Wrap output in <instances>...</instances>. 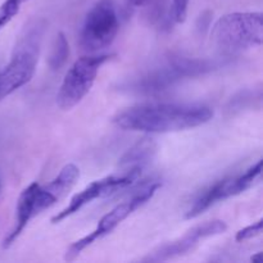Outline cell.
I'll return each mask as SVG.
<instances>
[{"label": "cell", "mask_w": 263, "mask_h": 263, "mask_svg": "<svg viewBox=\"0 0 263 263\" xmlns=\"http://www.w3.org/2000/svg\"><path fill=\"white\" fill-rule=\"evenodd\" d=\"M118 28L120 23L113 0H98L85 17L80 44L87 53H98L112 45Z\"/></svg>", "instance_id": "7"}, {"label": "cell", "mask_w": 263, "mask_h": 263, "mask_svg": "<svg viewBox=\"0 0 263 263\" xmlns=\"http://www.w3.org/2000/svg\"><path fill=\"white\" fill-rule=\"evenodd\" d=\"M159 187H161V182L158 180H151V181L143 182L138 189L134 190L133 194L128 197V199L117 204L110 212L103 216L99 222H98L97 228L89 235L84 236V238L72 243L69 248L67 249L64 259L66 261H74L81 254V252L85 251L87 247H90L97 240L112 233L122 221H125L128 216L133 215L141 205L149 202L154 197V194H156Z\"/></svg>", "instance_id": "4"}, {"label": "cell", "mask_w": 263, "mask_h": 263, "mask_svg": "<svg viewBox=\"0 0 263 263\" xmlns=\"http://www.w3.org/2000/svg\"><path fill=\"white\" fill-rule=\"evenodd\" d=\"M80 177L76 164L68 163L46 185H39L35 197V216L53 207L58 200L66 197Z\"/></svg>", "instance_id": "11"}, {"label": "cell", "mask_w": 263, "mask_h": 263, "mask_svg": "<svg viewBox=\"0 0 263 263\" xmlns=\"http://www.w3.org/2000/svg\"><path fill=\"white\" fill-rule=\"evenodd\" d=\"M156 151L157 144L153 139L143 138L121 157L118 162V171L133 172L140 176L143 170L154 158Z\"/></svg>", "instance_id": "13"}, {"label": "cell", "mask_w": 263, "mask_h": 263, "mask_svg": "<svg viewBox=\"0 0 263 263\" xmlns=\"http://www.w3.org/2000/svg\"><path fill=\"white\" fill-rule=\"evenodd\" d=\"M263 261V254L262 253H257L256 256L252 257V262H257V263H261Z\"/></svg>", "instance_id": "18"}, {"label": "cell", "mask_w": 263, "mask_h": 263, "mask_svg": "<svg viewBox=\"0 0 263 263\" xmlns=\"http://www.w3.org/2000/svg\"><path fill=\"white\" fill-rule=\"evenodd\" d=\"M39 185L40 184H37V182H32V184L28 185V186L21 193L17 202L14 226H13L10 233L5 236L4 241H3V248L4 249H8L9 247H12V244L14 243V241L20 238L21 234L23 233V230H25L26 226L28 225V222H30L33 217H36L35 197Z\"/></svg>", "instance_id": "12"}, {"label": "cell", "mask_w": 263, "mask_h": 263, "mask_svg": "<svg viewBox=\"0 0 263 263\" xmlns=\"http://www.w3.org/2000/svg\"><path fill=\"white\" fill-rule=\"evenodd\" d=\"M139 177L140 176H138L135 174H131V172L117 171L116 174L109 175V176H105L100 180H95L91 184L87 185L85 189H82L81 192L77 193L72 198L71 202L68 203V205L51 218V222H62L63 220L68 218L69 216L79 212L81 208H84L85 205L91 203L92 200L98 199V198L107 197V195H110L112 193H116L118 190H122L131 186Z\"/></svg>", "instance_id": "9"}, {"label": "cell", "mask_w": 263, "mask_h": 263, "mask_svg": "<svg viewBox=\"0 0 263 263\" xmlns=\"http://www.w3.org/2000/svg\"><path fill=\"white\" fill-rule=\"evenodd\" d=\"M262 226H263V221L258 220L256 223H253V225H249L247 226V228L241 229V230H239L238 233H236L235 240L239 241V243H241V241L249 240V239L261 235Z\"/></svg>", "instance_id": "16"}, {"label": "cell", "mask_w": 263, "mask_h": 263, "mask_svg": "<svg viewBox=\"0 0 263 263\" xmlns=\"http://www.w3.org/2000/svg\"><path fill=\"white\" fill-rule=\"evenodd\" d=\"M216 68L215 62L208 59L171 55L161 64L144 72L125 85L126 90L138 94H158L170 90L182 80L202 76Z\"/></svg>", "instance_id": "2"}, {"label": "cell", "mask_w": 263, "mask_h": 263, "mask_svg": "<svg viewBox=\"0 0 263 263\" xmlns=\"http://www.w3.org/2000/svg\"><path fill=\"white\" fill-rule=\"evenodd\" d=\"M128 4H131L133 7H141L143 4H145L148 0H127Z\"/></svg>", "instance_id": "17"}, {"label": "cell", "mask_w": 263, "mask_h": 263, "mask_svg": "<svg viewBox=\"0 0 263 263\" xmlns=\"http://www.w3.org/2000/svg\"><path fill=\"white\" fill-rule=\"evenodd\" d=\"M69 57V45L67 41L66 35L63 32H59L57 35L55 41L53 44L50 57H49V66L53 71H58L66 64L67 59Z\"/></svg>", "instance_id": "14"}, {"label": "cell", "mask_w": 263, "mask_h": 263, "mask_svg": "<svg viewBox=\"0 0 263 263\" xmlns=\"http://www.w3.org/2000/svg\"><path fill=\"white\" fill-rule=\"evenodd\" d=\"M226 230H228V225L222 220H212L199 223V225L190 229L182 238L159 247L158 249L152 252V254L149 253V256L144 258V261L163 262L174 259L176 257H181L184 254L189 253L190 251H193L203 239L220 235V234L225 233Z\"/></svg>", "instance_id": "10"}, {"label": "cell", "mask_w": 263, "mask_h": 263, "mask_svg": "<svg viewBox=\"0 0 263 263\" xmlns=\"http://www.w3.org/2000/svg\"><path fill=\"white\" fill-rule=\"evenodd\" d=\"M261 174L262 161H258L238 176L229 177V179L215 182L210 187L200 192V194L193 200V203L185 212V218L192 220V218L198 217L216 203L241 194L258 181Z\"/></svg>", "instance_id": "8"}, {"label": "cell", "mask_w": 263, "mask_h": 263, "mask_svg": "<svg viewBox=\"0 0 263 263\" xmlns=\"http://www.w3.org/2000/svg\"><path fill=\"white\" fill-rule=\"evenodd\" d=\"M40 26H32L15 48L9 63L0 71V102L32 80L39 59Z\"/></svg>", "instance_id": "5"}, {"label": "cell", "mask_w": 263, "mask_h": 263, "mask_svg": "<svg viewBox=\"0 0 263 263\" xmlns=\"http://www.w3.org/2000/svg\"><path fill=\"white\" fill-rule=\"evenodd\" d=\"M213 109L197 103H145L122 110L115 123L122 130L166 134L194 128L210 122Z\"/></svg>", "instance_id": "1"}, {"label": "cell", "mask_w": 263, "mask_h": 263, "mask_svg": "<svg viewBox=\"0 0 263 263\" xmlns=\"http://www.w3.org/2000/svg\"><path fill=\"white\" fill-rule=\"evenodd\" d=\"M27 0H4L0 5V31L20 13L21 5Z\"/></svg>", "instance_id": "15"}, {"label": "cell", "mask_w": 263, "mask_h": 263, "mask_svg": "<svg viewBox=\"0 0 263 263\" xmlns=\"http://www.w3.org/2000/svg\"><path fill=\"white\" fill-rule=\"evenodd\" d=\"M115 54H95L77 59L67 71L57 95V103L63 110L76 107L94 85L100 67L113 58Z\"/></svg>", "instance_id": "6"}, {"label": "cell", "mask_w": 263, "mask_h": 263, "mask_svg": "<svg viewBox=\"0 0 263 263\" xmlns=\"http://www.w3.org/2000/svg\"><path fill=\"white\" fill-rule=\"evenodd\" d=\"M261 12H236L221 17L212 28V39L225 53H236L261 46L263 23Z\"/></svg>", "instance_id": "3"}]
</instances>
